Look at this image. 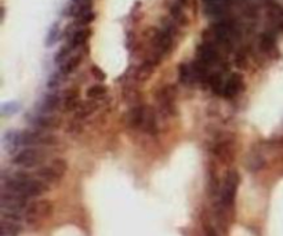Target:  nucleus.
I'll list each match as a JSON object with an SVG mask.
<instances>
[{
	"label": "nucleus",
	"instance_id": "nucleus-14",
	"mask_svg": "<svg viewBox=\"0 0 283 236\" xmlns=\"http://www.w3.org/2000/svg\"><path fill=\"white\" fill-rule=\"evenodd\" d=\"M98 106L100 105H98L97 99H89V101H83V102H81V105L76 108L75 115H76V118H78V119H86V118L91 116V115L97 111Z\"/></svg>",
	"mask_w": 283,
	"mask_h": 236
},
{
	"label": "nucleus",
	"instance_id": "nucleus-7",
	"mask_svg": "<svg viewBox=\"0 0 283 236\" xmlns=\"http://www.w3.org/2000/svg\"><path fill=\"white\" fill-rule=\"evenodd\" d=\"M196 59L206 65H214L220 59V53L217 46L211 41L204 40L196 47Z\"/></svg>",
	"mask_w": 283,
	"mask_h": 236
},
{
	"label": "nucleus",
	"instance_id": "nucleus-30",
	"mask_svg": "<svg viewBox=\"0 0 283 236\" xmlns=\"http://www.w3.org/2000/svg\"><path fill=\"white\" fill-rule=\"evenodd\" d=\"M57 33H58V28H57V26H54V28H53V31H51V32H50V38H49V40H47V44H53V39H54V38H57Z\"/></svg>",
	"mask_w": 283,
	"mask_h": 236
},
{
	"label": "nucleus",
	"instance_id": "nucleus-26",
	"mask_svg": "<svg viewBox=\"0 0 283 236\" xmlns=\"http://www.w3.org/2000/svg\"><path fill=\"white\" fill-rule=\"evenodd\" d=\"M91 75H93V78L98 81H104L106 79V74L97 65H93L91 66Z\"/></svg>",
	"mask_w": 283,
	"mask_h": 236
},
{
	"label": "nucleus",
	"instance_id": "nucleus-6",
	"mask_svg": "<svg viewBox=\"0 0 283 236\" xmlns=\"http://www.w3.org/2000/svg\"><path fill=\"white\" fill-rule=\"evenodd\" d=\"M21 145L25 147H40V145H53L57 138L51 134H44L40 131H24L20 134Z\"/></svg>",
	"mask_w": 283,
	"mask_h": 236
},
{
	"label": "nucleus",
	"instance_id": "nucleus-12",
	"mask_svg": "<svg viewBox=\"0 0 283 236\" xmlns=\"http://www.w3.org/2000/svg\"><path fill=\"white\" fill-rule=\"evenodd\" d=\"M35 124L41 130H54L61 126V119L56 115H41L35 119Z\"/></svg>",
	"mask_w": 283,
	"mask_h": 236
},
{
	"label": "nucleus",
	"instance_id": "nucleus-32",
	"mask_svg": "<svg viewBox=\"0 0 283 236\" xmlns=\"http://www.w3.org/2000/svg\"><path fill=\"white\" fill-rule=\"evenodd\" d=\"M177 1L181 4V6H184V4H186V1H188V0H177Z\"/></svg>",
	"mask_w": 283,
	"mask_h": 236
},
{
	"label": "nucleus",
	"instance_id": "nucleus-2",
	"mask_svg": "<svg viewBox=\"0 0 283 236\" xmlns=\"http://www.w3.org/2000/svg\"><path fill=\"white\" fill-rule=\"evenodd\" d=\"M28 204V196L16 191L3 189L1 192V209L3 212L21 213Z\"/></svg>",
	"mask_w": 283,
	"mask_h": 236
},
{
	"label": "nucleus",
	"instance_id": "nucleus-18",
	"mask_svg": "<svg viewBox=\"0 0 283 236\" xmlns=\"http://www.w3.org/2000/svg\"><path fill=\"white\" fill-rule=\"evenodd\" d=\"M145 112H146V108L144 106L138 105L136 108H133L131 109V112L129 115V124L130 127H133V129H138V127H141L142 126V123H144V119H145Z\"/></svg>",
	"mask_w": 283,
	"mask_h": 236
},
{
	"label": "nucleus",
	"instance_id": "nucleus-15",
	"mask_svg": "<svg viewBox=\"0 0 283 236\" xmlns=\"http://www.w3.org/2000/svg\"><path fill=\"white\" fill-rule=\"evenodd\" d=\"M260 49L263 50L265 54H275L278 51V47H276V39L274 36V33L271 32H264L260 38Z\"/></svg>",
	"mask_w": 283,
	"mask_h": 236
},
{
	"label": "nucleus",
	"instance_id": "nucleus-5",
	"mask_svg": "<svg viewBox=\"0 0 283 236\" xmlns=\"http://www.w3.org/2000/svg\"><path fill=\"white\" fill-rule=\"evenodd\" d=\"M43 159H44V155L40 152V149H38V148H25L22 151H20L16 156H14V159H13V162L17 166H20V167H24V169H31V167H36V166H39L41 162H43Z\"/></svg>",
	"mask_w": 283,
	"mask_h": 236
},
{
	"label": "nucleus",
	"instance_id": "nucleus-16",
	"mask_svg": "<svg viewBox=\"0 0 283 236\" xmlns=\"http://www.w3.org/2000/svg\"><path fill=\"white\" fill-rule=\"evenodd\" d=\"M90 36H91V29L87 26H83L81 29L75 31L72 35V39H71V47L78 49V47L84 46L89 41Z\"/></svg>",
	"mask_w": 283,
	"mask_h": 236
},
{
	"label": "nucleus",
	"instance_id": "nucleus-23",
	"mask_svg": "<svg viewBox=\"0 0 283 236\" xmlns=\"http://www.w3.org/2000/svg\"><path fill=\"white\" fill-rule=\"evenodd\" d=\"M106 93H108V89H106L104 84H94V86H91L89 90H87V97L90 99H101V98H104L106 96Z\"/></svg>",
	"mask_w": 283,
	"mask_h": 236
},
{
	"label": "nucleus",
	"instance_id": "nucleus-17",
	"mask_svg": "<svg viewBox=\"0 0 283 236\" xmlns=\"http://www.w3.org/2000/svg\"><path fill=\"white\" fill-rule=\"evenodd\" d=\"M206 13L209 16L221 20V18H225L228 14V6L225 4V1H210L207 3Z\"/></svg>",
	"mask_w": 283,
	"mask_h": 236
},
{
	"label": "nucleus",
	"instance_id": "nucleus-24",
	"mask_svg": "<svg viewBox=\"0 0 283 236\" xmlns=\"http://www.w3.org/2000/svg\"><path fill=\"white\" fill-rule=\"evenodd\" d=\"M94 20H96V13H94V10L87 11V13H84V14H81V16L75 18L76 24H79L81 26H89L90 24L94 22Z\"/></svg>",
	"mask_w": 283,
	"mask_h": 236
},
{
	"label": "nucleus",
	"instance_id": "nucleus-19",
	"mask_svg": "<svg viewBox=\"0 0 283 236\" xmlns=\"http://www.w3.org/2000/svg\"><path fill=\"white\" fill-rule=\"evenodd\" d=\"M142 127L144 130L151 134V136H155L158 133V122H156V116H155L154 111L151 108H146L145 112V119H144V123H142Z\"/></svg>",
	"mask_w": 283,
	"mask_h": 236
},
{
	"label": "nucleus",
	"instance_id": "nucleus-1",
	"mask_svg": "<svg viewBox=\"0 0 283 236\" xmlns=\"http://www.w3.org/2000/svg\"><path fill=\"white\" fill-rule=\"evenodd\" d=\"M51 214H53V203L50 200H46V199L36 200L26 207L25 220L31 227H35V225H39L44 220H47Z\"/></svg>",
	"mask_w": 283,
	"mask_h": 236
},
{
	"label": "nucleus",
	"instance_id": "nucleus-4",
	"mask_svg": "<svg viewBox=\"0 0 283 236\" xmlns=\"http://www.w3.org/2000/svg\"><path fill=\"white\" fill-rule=\"evenodd\" d=\"M66 169H68V163L65 162L64 159H54L49 166L41 167L40 170L38 171V177L46 181L47 184H53L64 177Z\"/></svg>",
	"mask_w": 283,
	"mask_h": 236
},
{
	"label": "nucleus",
	"instance_id": "nucleus-20",
	"mask_svg": "<svg viewBox=\"0 0 283 236\" xmlns=\"http://www.w3.org/2000/svg\"><path fill=\"white\" fill-rule=\"evenodd\" d=\"M209 86H210L211 91L216 94V96H222V93H224V86H225V83H224V79H222V75L221 74H211L209 76Z\"/></svg>",
	"mask_w": 283,
	"mask_h": 236
},
{
	"label": "nucleus",
	"instance_id": "nucleus-31",
	"mask_svg": "<svg viewBox=\"0 0 283 236\" xmlns=\"http://www.w3.org/2000/svg\"><path fill=\"white\" fill-rule=\"evenodd\" d=\"M51 80H54V78H51ZM58 83H60V81H58V76H57V79H56V86H57V84H58ZM49 86H50V87H54V81H50V83H49Z\"/></svg>",
	"mask_w": 283,
	"mask_h": 236
},
{
	"label": "nucleus",
	"instance_id": "nucleus-10",
	"mask_svg": "<svg viewBox=\"0 0 283 236\" xmlns=\"http://www.w3.org/2000/svg\"><path fill=\"white\" fill-rule=\"evenodd\" d=\"M243 87V76L241 74H232L228 80L225 81V86H224V93H222V97L225 98H235Z\"/></svg>",
	"mask_w": 283,
	"mask_h": 236
},
{
	"label": "nucleus",
	"instance_id": "nucleus-11",
	"mask_svg": "<svg viewBox=\"0 0 283 236\" xmlns=\"http://www.w3.org/2000/svg\"><path fill=\"white\" fill-rule=\"evenodd\" d=\"M213 154L219 157L220 160H222L224 163L231 162L234 159V154H232V144L231 141L222 139L217 142L214 148H213Z\"/></svg>",
	"mask_w": 283,
	"mask_h": 236
},
{
	"label": "nucleus",
	"instance_id": "nucleus-21",
	"mask_svg": "<svg viewBox=\"0 0 283 236\" xmlns=\"http://www.w3.org/2000/svg\"><path fill=\"white\" fill-rule=\"evenodd\" d=\"M81 61H83V57H81V54H79V56L69 57L66 61H65L64 64H61V74L64 75L73 74V72L79 68V65L81 64Z\"/></svg>",
	"mask_w": 283,
	"mask_h": 236
},
{
	"label": "nucleus",
	"instance_id": "nucleus-25",
	"mask_svg": "<svg viewBox=\"0 0 283 236\" xmlns=\"http://www.w3.org/2000/svg\"><path fill=\"white\" fill-rule=\"evenodd\" d=\"M58 104H60V98L57 97V96H49V97L46 98L44 104H43V108L46 111H54V109L58 108Z\"/></svg>",
	"mask_w": 283,
	"mask_h": 236
},
{
	"label": "nucleus",
	"instance_id": "nucleus-22",
	"mask_svg": "<svg viewBox=\"0 0 283 236\" xmlns=\"http://www.w3.org/2000/svg\"><path fill=\"white\" fill-rule=\"evenodd\" d=\"M178 79H180L181 83H184V84L191 83L192 79H195L194 71H192V65L185 64V62L180 64V66H178Z\"/></svg>",
	"mask_w": 283,
	"mask_h": 236
},
{
	"label": "nucleus",
	"instance_id": "nucleus-27",
	"mask_svg": "<svg viewBox=\"0 0 283 236\" xmlns=\"http://www.w3.org/2000/svg\"><path fill=\"white\" fill-rule=\"evenodd\" d=\"M69 51H71V49H69V47H66V46H65V47H62V49L57 53L56 62H58V64H64L65 61H66V57L69 56Z\"/></svg>",
	"mask_w": 283,
	"mask_h": 236
},
{
	"label": "nucleus",
	"instance_id": "nucleus-8",
	"mask_svg": "<svg viewBox=\"0 0 283 236\" xmlns=\"http://www.w3.org/2000/svg\"><path fill=\"white\" fill-rule=\"evenodd\" d=\"M176 96H177V90L174 87V84H167L158 91V101H159V105L164 112L170 115L174 114Z\"/></svg>",
	"mask_w": 283,
	"mask_h": 236
},
{
	"label": "nucleus",
	"instance_id": "nucleus-29",
	"mask_svg": "<svg viewBox=\"0 0 283 236\" xmlns=\"http://www.w3.org/2000/svg\"><path fill=\"white\" fill-rule=\"evenodd\" d=\"M203 227H204V235L206 236H219L217 231L213 228L210 224H204Z\"/></svg>",
	"mask_w": 283,
	"mask_h": 236
},
{
	"label": "nucleus",
	"instance_id": "nucleus-9",
	"mask_svg": "<svg viewBox=\"0 0 283 236\" xmlns=\"http://www.w3.org/2000/svg\"><path fill=\"white\" fill-rule=\"evenodd\" d=\"M155 47H156V53L159 56H163L171 50V47H173V29L170 26L156 32Z\"/></svg>",
	"mask_w": 283,
	"mask_h": 236
},
{
	"label": "nucleus",
	"instance_id": "nucleus-28",
	"mask_svg": "<svg viewBox=\"0 0 283 236\" xmlns=\"http://www.w3.org/2000/svg\"><path fill=\"white\" fill-rule=\"evenodd\" d=\"M81 120V119H79ZM78 120V118H76V120H72V122L69 123V126H68V133H73V134H78V133H81V124Z\"/></svg>",
	"mask_w": 283,
	"mask_h": 236
},
{
	"label": "nucleus",
	"instance_id": "nucleus-13",
	"mask_svg": "<svg viewBox=\"0 0 283 236\" xmlns=\"http://www.w3.org/2000/svg\"><path fill=\"white\" fill-rule=\"evenodd\" d=\"M81 94H79V90L78 89H69L64 94V99H62V104H64V109L71 112V111H76V108L81 105Z\"/></svg>",
	"mask_w": 283,
	"mask_h": 236
},
{
	"label": "nucleus",
	"instance_id": "nucleus-3",
	"mask_svg": "<svg viewBox=\"0 0 283 236\" xmlns=\"http://www.w3.org/2000/svg\"><path fill=\"white\" fill-rule=\"evenodd\" d=\"M239 184H241V177H239L238 171H228L224 187H222V191H221V204L224 207H231L234 204Z\"/></svg>",
	"mask_w": 283,
	"mask_h": 236
},
{
	"label": "nucleus",
	"instance_id": "nucleus-33",
	"mask_svg": "<svg viewBox=\"0 0 283 236\" xmlns=\"http://www.w3.org/2000/svg\"><path fill=\"white\" fill-rule=\"evenodd\" d=\"M207 3H210V1H225V0H206Z\"/></svg>",
	"mask_w": 283,
	"mask_h": 236
}]
</instances>
